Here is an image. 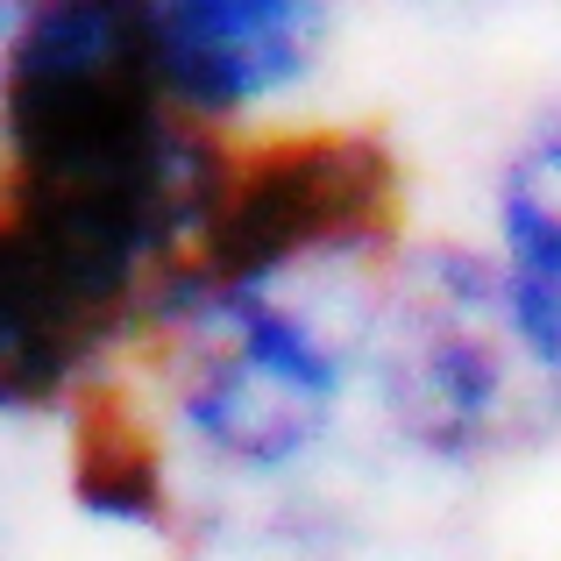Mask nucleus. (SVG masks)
Instances as JSON below:
<instances>
[{
    "label": "nucleus",
    "instance_id": "nucleus-1",
    "mask_svg": "<svg viewBox=\"0 0 561 561\" xmlns=\"http://www.w3.org/2000/svg\"><path fill=\"white\" fill-rule=\"evenodd\" d=\"M356 383L405 462L477 477L526 448L548 377L526 363L483 249L426 242L383 263L370 313L356 320Z\"/></svg>",
    "mask_w": 561,
    "mask_h": 561
},
{
    "label": "nucleus",
    "instance_id": "nucleus-2",
    "mask_svg": "<svg viewBox=\"0 0 561 561\" xmlns=\"http://www.w3.org/2000/svg\"><path fill=\"white\" fill-rule=\"evenodd\" d=\"M142 342L164 370V434L234 483L299 477L356 391V334L306 291H164Z\"/></svg>",
    "mask_w": 561,
    "mask_h": 561
},
{
    "label": "nucleus",
    "instance_id": "nucleus-3",
    "mask_svg": "<svg viewBox=\"0 0 561 561\" xmlns=\"http://www.w3.org/2000/svg\"><path fill=\"white\" fill-rule=\"evenodd\" d=\"M185 242L150 214L0 179V426L65 420L128 342Z\"/></svg>",
    "mask_w": 561,
    "mask_h": 561
},
{
    "label": "nucleus",
    "instance_id": "nucleus-4",
    "mask_svg": "<svg viewBox=\"0 0 561 561\" xmlns=\"http://www.w3.org/2000/svg\"><path fill=\"white\" fill-rule=\"evenodd\" d=\"M405 164L391 136L342 122L228 142L164 291H313L398 256ZM157 291V299H164Z\"/></svg>",
    "mask_w": 561,
    "mask_h": 561
},
{
    "label": "nucleus",
    "instance_id": "nucleus-5",
    "mask_svg": "<svg viewBox=\"0 0 561 561\" xmlns=\"http://www.w3.org/2000/svg\"><path fill=\"white\" fill-rule=\"evenodd\" d=\"M342 0H136L185 122L234 128L320 79Z\"/></svg>",
    "mask_w": 561,
    "mask_h": 561
},
{
    "label": "nucleus",
    "instance_id": "nucleus-6",
    "mask_svg": "<svg viewBox=\"0 0 561 561\" xmlns=\"http://www.w3.org/2000/svg\"><path fill=\"white\" fill-rule=\"evenodd\" d=\"M491 271L526 363L561 398V93L512 136L491 185Z\"/></svg>",
    "mask_w": 561,
    "mask_h": 561
},
{
    "label": "nucleus",
    "instance_id": "nucleus-7",
    "mask_svg": "<svg viewBox=\"0 0 561 561\" xmlns=\"http://www.w3.org/2000/svg\"><path fill=\"white\" fill-rule=\"evenodd\" d=\"M65 491L85 519L122 534H171L179 491H171V434L157 405L128 383L100 377L85 398L65 405Z\"/></svg>",
    "mask_w": 561,
    "mask_h": 561
},
{
    "label": "nucleus",
    "instance_id": "nucleus-8",
    "mask_svg": "<svg viewBox=\"0 0 561 561\" xmlns=\"http://www.w3.org/2000/svg\"><path fill=\"white\" fill-rule=\"evenodd\" d=\"M405 8H434V14H483V8H512V0H405Z\"/></svg>",
    "mask_w": 561,
    "mask_h": 561
},
{
    "label": "nucleus",
    "instance_id": "nucleus-9",
    "mask_svg": "<svg viewBox=\"0 0 561 561\" xmlns=\"http://www.w3.org/2000/svg\"><path fill=\"white\" fill-rule=\"evenodd\" d=\"M8 8H14V0H0V28H8Z\"/></svg>",
    "mask_w": 561,
    "mask_h": 561
}]
</instances>
